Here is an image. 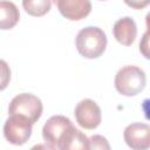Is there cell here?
I'll return each mask as SVG.
<instances>
[{
	"mask_svg": "<svg viewBox=\"0 0 150 150\" xmlns=\"http://www.w3.org/2000/svg\"><path fill=\"white\" fill-rule=\"evenodd\" d=\"M107 35L98 27H86L76 36L75 45L77 52L86 59L100 57L107 47Z\"/></svg>",
	"mask_w": 150,
	"mask_h": 150,
	"instance_id": "cell-2",
	"label": "cell"
},
{
	"mask_svg": "<svg viewBox=\"0 0 150 150\" xmlns=\"http://www.w3.org/2000/svg\"><path fill=\"white\" fill-rule=\"evenodd\" d=\"M145 83V73L136 66L122 67L115 76V88L124 96L137 95L144 89Z\"/></svg>",
	"mask_w": 150,
	"mask_h": 150,
	"instance_id": "cell-3",
	"label": "cell"
},
{
	"mask_svg": "<svg viewBox=\"0 0 150 150\" xmlns=\"http://www.w3.org/2000/svg\"><path fill=\"white\" fill-rule=\"evenodd\" d=\"M123 1L125 2V5H128L134 9H143L150 2V0H123Z\"/></svg>",
	"mask_w": 150,
	"mask_h": 150,
	"instance_id": "cell-14",
	"label": "cell"
},
{
	"mask_svg": "<svg viewBox=\"0 0 150 150\" xmlns=\"http://www.w3.org/2000/svg\"><path fill=\"white\" fill-rule=\"evenodd\" d=\"M22 7L32 16H43L50 11L52 0H22Z\"/></svg>",
	"mask_w": 150,
	"mask_h": 150,
	"instance_id": "cell-11",
	"label": "cell"
},
{
	"mask_svg": "<svg viewBox=\"0 0 150 150\" xmlns=\"http://www.w3.org/2000/svg\"><path fill=\"white\" fill-rule=\"evenodd\" d=\"M123 137L129 148L145 150L150 146V127L146 123H131L124 129Z\"/></svg>",
	"mask_w": 150,
	"mask_h": 150,
	"instance_id": "cell-7",
	"label": "cell"
},
{
	"mask_svg": "<svg viewBox=\"0 0 150 150\" xmlns=\"http://www.w3.org/2000/svg\"><path fill=\"white\" fill-rule=\"evenodd\" d=\"M74 115L77 124L87 130L96 129L102 121L100 107L95 101L90 98H84L80 101L75 107Z\"/></svg>",
	"mask_w": 150,
	"mask_h": 150,
	"instance_id": "cell-6",
	"label": "cell"
},
{
	"mask_svg": "<svg viewBox=\"0 0 150 150\" xmlns=\"http://www.w3.org/2000/svg\"><path fill=\"white\" fill-rule=\"evenodd\" d=\"M42 137L48 149L88 150V137L62 115L52 116L42 128Z\"/></svg>",
	"mask_w": 150,
	"mask_h": 150,
	"instance_id": "cell-1",
	"label": "cell"
},
{
	"mask_svg": "<svg viewBox=\"0 0 150 150\" xmlns=\"http://www.w3.org/2000/svg\"><path fill=\"white\" fill-rule=\"evenodd\" d=\"M143 41H144L143 43H142V42L139 43V50L144 54V56H145L146 59H149V54H148V50H146V49H148V32L145 33V35H144V40H143Z\"/></svg>",
	"mask_w": 150,
	"mask_h": 150,
	"instance_id": "cell-15",
	"label": "cell"
},
{
	"mask_svg": "<svg viewBox=\"0 0 150 150\" xmlns=\"http://www.w3.org/2000/svg\"><path fill=\"white\" fill-rule=\"evenodd\" d=\"M112 33L117 42L123 46H131L137 35L136 22L130 16L121 18L114 23Z\"/></svg>",
	"mask_w": 150,
	"mask_h": 150,
	"instance_id": "cell-9",
	"label": "cell"
},
{
	"mask_svg": "<svg viewBox=\"0 0 150 150\" xmlns=\"http://www.w3.org/2000/svg\"><path fill=\"white\" fill-rule=\"evenodd\" d=\"M19 19L20 13L15 4L7 0H0V29H12L19 22Z\"/></svg>",
	"mask_w": 150,
	"mask_h": 150,
	"instance_id": "cell-10",
	"label": "cell"
},
{
	"mask_svg": "<svg viewBox=\"0 0 150 150\" xmlns=\"http://www.w3.org/2000/svg\"><path fill=\"white\" fill-rule=\"evenodd\" d=\"M62 16L71 21L84 19L91 12L90 0H54Z\"/></svg>",
	"mask_w": 150,
	"mask_h": 150,
	"instance_id": "cell-8",
	"label": "cell"
},
{
	"mask_svg": "<svg viewBox=\"0 0 150 150\" xmlns=\"http://www.w3.org/2000/svg\"><path fill=\"white\" fill-rule=\"evenodd\" d=\"M11 81V69L6 61L0 59V90L7 88Z\"/></svg>",
	"mask_w": 150,
	"mask_h": 150,
	"instance_id": "cell-12",
	"label": "cell"
},
{
	"mask_svg": "<svg viewBox=\"0 0 150 150\" xmlns=\"http://www.w3.org/2000/svg\"><path fill=\"white\" fill-rule=\"evenodd\" d=\"M33 124L21 115H9L4 125V136L13 145L25 144L32 135Z\"/></svg>",
	"mask_w": 150,
	"mask_h": 150,
	"instance_id": "cell-5",
	"label": "cell"
},
{
	"mask_svg": "<svg viewBox=\"0 0 150 150\" xmlns=\"http://www.w3.org/2000/svg\"><path fill=\"white\" fill-rule=\"evenodd\" d=\"M42 109V102L38 96L23 93L13 97L8 107V115H21L34 124L41 117Z\"/></svg>",
	"mask_w": 150,
	"mask_h": 150,
	"instance_id": "cell-4",
	"label": "cell"
},
{
	"mask_svg": "<svg viewBox=\"0 0 150 150\" xmlns=\"http://www.w3.org/2000/svg\"><path fill=\"white\" fill-rule=\"evenodd\" d=\"M89 139V149H110L107 139L101 135H94Z\"/></svg>",
	"mask_w": 150,
	"mask_h": 150,
	"instance_id": "cell-13",
	"label": "cell"
}]
</instances>
